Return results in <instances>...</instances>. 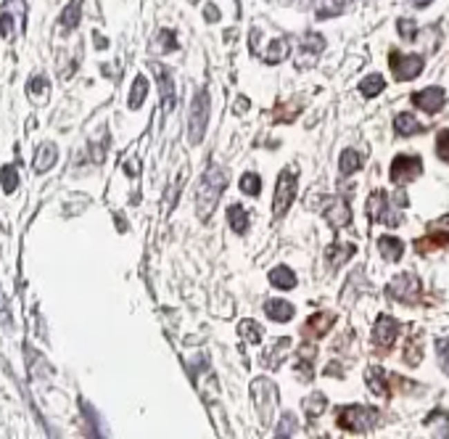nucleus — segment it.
Returning a JSON list of instances; mask_svg holds the SVG:
<instances>
[{"mask_svg": "<svg viewBox=\"0 0 449 439\" xmlns=\"http://www.w3.org/2000/svg\"><path fill=\"white\" fill-rule=\"evenodd\" d=\"M224 185H227V178H224V172L220 167H209V169L204 172V178L198 183V194H195V212H198V217H201L204 223H207L209 214L214 212L217 201L222 196Z\"/></svg>", "mask_w": 449, "mask_h": 439, "instance_id": "1", "label": "nucleus"}, {"mask_svg": "<svg viewBox=\"0 0 449 439\" xmlns=\"http://www.w3.org/2000/svg\"><path fill=\"white\" fill-rule=\"evenodd\" d=\"M211 111V101L209 93L204 88H198L191 98V111H188V143L191 146H198L204 136H207V127H209V114Z\"/></svg>", "mask_w": 449, "mask_h": 439, "instance_id": "2", "label": "nucleus"}, {"mask_svg": "<svg viewBox=\"0 0 449 439\" xmlns=\"http://www.w3.org/2000/svg\"><path fill=\"white\" fill-rule=\"evenodd\" d=\"M296 191H299V175L294 167H285L278 175V183H275V201H272L275 217H285V212L291 209V204L296 198Z\"/></svg>", "mask_w": 449, "mask_h": 439, "instance_id": "3", "label": "nucleus"}, {"mask_svg": "<svg viewBox=\"0 0 449 439\" xmlns=\"http://www.w3.org/2000/svg\"><path fill=\"white\" fill-rule=\"evenodd\" d=\"M251 400L259 413V421L267 426L272 421V413L278 410V386L269 379H254L251 381Z\"/></svg>", "mask_w": 449, "mask_h": 439, "instance_id": "4", "label": "nucleus"}, {"mask_svg": "<svg viewBox=\"0 0 449 439\" xmlns=\"http://www.w3.org/2000/svg\"><path fill=\"white\" fill-rule=\"evenodd\" d=\"M378 418H381V413L370 405H349L338 413V426L359 434V431H370L378 424Z\"/></svg>", "mask_w": 449, "mask_h": 439, "instance_id": "5", "label": "nucleus"}, {"mask_svg": "<svg viewBox=\"0 0 449 439\" xmlns=\"http://www.w3.org/2000/svg\"><path fill=\"white\" fill-rule=\"evenodd\" d=\"M323 50H325V37L320 32H307L301 37L299 48H296V69H304V72L314 69V64L320 61Z\"/></svg>", "mask_w": 449, "mask_h": 439, "instance_id": "6", "label": "nucleus"}, {"mask_svg": "<svg viewBox=\"0 0 449 439\" xmlns=\"http://www.w3.org/2000/svg\"><path fill=\"white\" fill-rule=\"evenodd\" d=\"M389 175L397 185H404V183L415 180L418 175H423V159L415 156V153H399V156L391 162Z\"/></svg>", "mask_w": 449, "mask_h": 439, "instance_id": "7", "label": "nucleus"}, {"mask_svg": "<svg viewBox=\"0 0 449 439\" xmlns=\"http://www.w3.org/2000/svg\"><path fill=\"white\" fill-rule=\"evenodd\" d=\"M391 69H394V77L399 80V82H410V80H415V77L423 72V66H426V59L418 56V53H391Z\"/></svg>", "mask_w": 449, "mask_h": 439, "instance_id": "8", "label": "nucleus"}, {"mask_svg": "<svg viewBox=\"0 0 449 439\" xmlns=\"http://www.w3.org/2000/svg\"><path fill=\"white\" fill-rule=\"evenodd\" d=\"M151 69H153V77H156V82H159L162 109H164V114H172V111H175V106H178V93H175V77H172V72L166 69L164 64H151Z\"/></svg>", "mask_w": 449, "mask_h": 439, "instance_id": "9", "label": "nucleus"}, {"mask_svg": "<svg viewBox=\"0 0 449 439\" xmlns=\"http://www.w3.org/2000/svg\"><path fill=\"white\" fill-rule=\"evenodd\" d=\"M420 281L415 278L412 273H404V275H397L394 281L389 283L386 288V294H389L391 299H397V302H415L420 297Z\"/></svg>", "mask_w": 449, "mask_h": 439, "instance_id": "10", "label": "nucleus"}, {"mask_svg": "<svg viewBox=\"0 0 449 439\" xmlns=\"http://www.w3.org/2000/svg\"><path fill=\"white\" fill-rule=\"evenodd\" d=\"M412 104L420 109V111H428V114H439L441 106L447 104V93L441 88H426V91H418L412 95Z\"/></svg>", "mask_w": 449, "mask_h": 439, "instance_id": "11", "label": "nucleus"}, {"mask_svg": "<svg viewBox=\"0 0 449 439\" xmlns=\"http://www.w3.org/2000/svg\"><path fill=\"white\" fill-rule=\"evenodd\" d=\"M399 331H402V326L391 318V315H381V318L375 320L373 342L378 344V347H391V344H394V339L399 336Z\"/></svg>", "mask_w": 449, "mask_h": 439, "instance_id": "12", "label": "nucleus"}, {"mask_svg": "<svg viewBox=\"0 0 449 439\" xmlns=\"http://www.w3.org/2000/svg\"><path fill=\"white\" fill-rule=\"evenodd\" d=\"M56 162H59V149H56V143L45 140V143L37 146V151H35L32 172H35V175H45L50 167H56Z\"/></svg>", "mask_w": 449, "mask_h": 439, "instance_id": "13", "label": "nucleus"}, {"mask_svg": "<svg viewBox=\"0 0 449 439\" xmlns=\"http://www.w3.org/2000/svg\"><path fill=\"white\" fill-rule=\"evenodd\" d=\"M325 220H328L333 227H346L352 223V209H349V204H346V198H330L328 204H325Z\"/></svg>", "mask_w": 449, "mask_h": 439, "instance_id": "14", "label": "nucleus"}, {"mask_svg": "<svg viewBox=\"0 0 449 439\" xmlns=\"http://www.w3.org/2000/svg\"><path fill=\"white\" fill-rule=\"evenodd\" d=\"M291 352V339H275L267 349H265V355H262V365L265 368H278V365L285 360V355Z\"/></svg>", "mask_w": 449, "mask_h": 439, "instance_id": "15", "label": "nucleus"}, {"mask_svg": "<svg viewBox=\"0 0 449 439\" xmlns=\"http://www.w3.org/2000/svg\"><path fill=\"white\" fill-rule=\"evenodd\" d=\"M294 304L285 302V299H267L265 302V315L269 320H275V323H288V320L294 318Z\"/></svg>", "mask_w": 449, "mask_h": 439, "instance_id": "16", "label": "nucleus"}, {"mask_svg": "<svg viewBox=\"0 0 449 439\" xmlns=\"http://www.w3.org/2000/svg\"><path fill=\"white\" fill-rule=\"evenodd\" d=\"M378 252H381V257L386 262H397L404 254V241L397 239V236H381L378 239Z\"/></svg>", "mask_w": 449, "mask_h": 439, "instance_id": "17", "label": "nucleus"}, {"mask_svg": "<svg viewBox=\"0 0 449 439\" xmlns=\"http://www.w3.org/2000/svg\"><path fill=\"white\" fill-rule=\"evenodd\" d=\"M79 19H82V0H69V6L61 11L59 24L64 27V32H75Z\"/></svg>", "mask_w": 449, "mask_h": 439, "instance_id": "18", "label": "nucleus"}, {"mask_svg": "<svg viewBox=\"0 0 449 439\" xmlns=\"http://www.w3.org/2000/svg\"><path fill=\"white\" fill-rule=\"evenodd\" d=\"M362 165H365V156H362L359 151H354V149H346V151L341 153V159H338V169H341L344 178L354 175Z\"/></svg>", "mask_w": 449, "mask_h": 439, "instance_id": "19", "label": "nucleus"}, {"mask_svg": "<svg viewBox=\"0 0 449 439\" xmlns=\"http://www.w3.org/2000/svg\"><path fill=\"white\" fill-rule=\"evenodd\" d=\"M146 95H149V80L143 75H137L133 82V91H130V98H127V106L133 109V111H137V109L143 106Z\"/></svg>", "mask_w": 449, "mask_h": 439, "instance_id": "20", "label": "nucleus"}, {"mask_svg": "<svg viewBox=\"0 0 449 439\" xmlns=\"http://www.w3.org/2000/svg\"><path fill=\"white\" fill-rule=\"evenodd\" d=\"M365 381H367V386H370V392L373 394L389 392V386H386V373H383L381 365H370V368L365 371Z\"/></svg>", "mask_w": 449, "mask_h": 439, "instance_id": "21", "label": "nucleus"}, {"mask_svg": "<svg viewBox=\"0 0 449 439\" xmlns=\"http://www.w3.org/2000/svg\"><path fill=\"white\" fill-rule=\"evenodd\" d=\"M227 223H230V227H233L238 236H243V233L249 230V214H246V209H243L240 204H230V207H227Z\"/></svg>", "mask_w": 449, "mask_h": 439, "instance_id": "22", "label": "nucleus"}, {"mask_svg": "<svg viewBox=\"0 0 449 439\" xmlns=\"http://www.w3.org/2000/svg\"><path fill=\"white\" fill-rule=\"evenodd\" d=\"M269 283L278 288H294L296 286V275L291 268H285V265H278V268H272L269 270Z\"/></svg>", "mask_w": 449, "mask_h": 439, "instance_id": "23", "label": "nucleus"}, {"mask_svg": "<svg viewBox=\"0 0 449 439\" xmlns=\"http://www.w3.org/2000/svg\"><path fill=\"white\" fill-rule=\"evenodd\" d=\"M394 130H397L399 136H418V133H423L420 122L415 120L410 111H404V114H397V120H394Z\"/></svg>", "mask_w": 449, "mask_h": 439, "instance_id": "24", "label": "nucleus"}, {"mask_svg": "<svg viewBox=\"0 0 449 439\" xmlns=\"http://www.w3.org/2000/svg\"><path fill=\"white\" fill-rule=\"evenodd\" d=\"M285 56H288V43H285V37H278V40H272L267 50L262 53V61H265V64H280V61H285Z\"/></svg>", "mask_w": 449, "mask_h": 439, "instance_id": "25", "label": "nucleus"}, {"mask_svg": "<svg viewBox=\"0 0 449 439\" xmlns=\"http://www.w3.org/2000/svg\"><path fill=\"white\" fill-rule=\"evenodd\" d=\"M304 413L309 415V418H317V415H323L325 413V408H328V397L325 394H320V392H312L304 402Z\"/></svg>", "mask_w": 449, "mask_h": 439, "instance_id": "26", "label": "nucleus"}, {"mask_svg": "<svg viewBox=\"0 0 449 439\" xmlns=\"http://www.w3.org/2000/svg\"><path fill=\"white\" fill-rule=\"evenodd\" d=\"M357 252V246L354 243H333L328 249V259H330V265L333 268H338V265H344L346 259L352 257Z\"/></svg>", "mask_w": 449, "mask_h": 439, "instance_id": "27", "label": "nucleus"}, {"mask_svg": "<svg viewBox=\"0 0 449 439\" xmlns=\"http://www.w3.org/2000/svg\"><path fill=\"white\" fill-rule=\"evenodd\" d=\"M238 331H240V336L246 339V344H262V339H265V328L262 326H256L254 320H240V326H238Z\"/></svg>", "mask_w": 449, "mask_h": 439, "instance_id": "28", "label": "nucleus"}, {"mask_svg": "<svg viewBox=\"0 0 449 439\" xmlns=\"http://www.w3.org/2000/svg\"><path fill=\"white\" fill-rule=\"evenodd\" d=\"M383 91H386V80L381 75H370L359 82V93H362L365 98H375L378 93H383Z\"/></svg>", "mask_w": 449, "mask_h": 439, "instance_id": "29", "label": "nucleus"}, {"mask_svg": "<svg viewBox=\"0 0 449 439\" xmlns=\"http://www.w3.org/2000/svg\"><path fill=\"white\" fill-rule=\"evenodd\" d=\"M0 185H3V194H14L19 188V169H16V165L0 167Z\"/></svg>", "mask_w": 449, "mask_h": 439, "instance_id": "30", "label": "nucleus"}, {"mask_svg": "<svg viewBox=\"0 0 449 439\" xmlns=\"http://www.w3.org/2000/svg\"><path fill=\"white\" fill-rule=\"evenodd\" d=\"M240 191L246 194V196H259V191H262V178L259 175H254V172H246L243 178H240Z\"/></svg>", "mask_w": 449, "mask_h": 439, "instance_id": "31", "label": "nucleus"}, {"mask_svg": "<svg viewBox=\"0 0 449 439\" xmlns=\"http://www.w3.org/2000/svg\"><path fill=\"white\" fill-rule=\"evenodd\" d=\"M330 323H333V315L330 312H323V315H314L309 318L307 323V333H314V336H323V333L330 328Z\"/></svg>", "mask_w": 449, "mask_h": 439, "instance_id": "32", "label": "nucleus"}, {"mask_svg": "<svg viewBox=\"0 0 449 439\" xmlns=\"http://www.w3.org/2000/svg\"><path fill=\"white\" fill-rule=\"evenodd\" d=\"M153 50H159V53H169V50H178V40H175V35L169 30H162L156 35V40H153Z\"/></svg>", "mask_w": 449, "mask_h": 439, "instance_id": "33", "label": "nucleus"}, {"mask_svg": "<svg viewBox=\"0 0 449 439\" xmlns=\"http://www.w3.org/2000/svg\"><path fill=\"white\" fill-rule=\"evenodd\" d=\"M48 88H50V82H48V77L45 75H35V77H30V82H27V93H30V98H35V95H45Z\"/></svg>", "mask_w": 449, "mask_h": 439, "instance_id": "34", "label": "nucleus"}, {"mask_svg": "<svg viewBox=\"0 0 449 439\" xmlns=\"http://www.w3.org/2000/svg\"><path fill=\"white\" fill-rule=\"evenodd\" d=\"M436 153H439L441 162L449 165V130H441L439 138H436Z\"/></svg>", "mask_w": 449, "mask_h": 439, "instance_id": "35", "label": "nucleus"}, {"mask_svg": "<svg viewBox=\"0 0 449 439\" xmlns=\"http://www.w3.org/2000/svg\"><path fill=\"white\" fill-rule=\"evenodd\" d=\"M14 16H11V11L8 8H3V14H0V35L8 40V37H14Z\"/></svg>", "mask_w": 449, "mask_h": 439, "instance_id": "36", "label": "nucleus"}, {"mask_svg": "<svg viewBox=\"0 0 449 439\" xmlns=\"http://www.w3.org/2000/svg\"><path fill=\"white\" fill-rule=\"evenodd\" d=\"M397 24H399V35H402L407 43H412V40L418 37V27H415V21H410V19H399Z\"/></svg>", "mask_w": 449, "mask_h": 439, "instance_id": "37", "label": "nucleus"}, {"mask_svg": "<svg viewBox=\"0 0 449 439\" xmlns=\"http://www.w3.org/2000/svg\"><path fill=\"white\" fill-rule=\"evenodd\" d=\"M0 323H3V328H11V326H14V315H11L8 302H6L3 294H0Z\"/></svg>", "mask_w": 449, "mask_h": 439, "instance_id": "38", "label": "nucleus"}, {"mask_svg": "<svg viewBox=\"0 0 449 439\" xmlns=\"http://www.w3.org/2000/svg\"><path fill=\"white\" fill-rule=\"evenodd\" d=\"M296 373H301V379L304 381H309L312 379V363H307V360H299V363H296Z\"/></svg>", "mask_w": 449, "mask_h": 439, "instance_id": "39", "label": "nucleus"}, {"mask_svg": "<svg viewBox=\"0 0 449 439\" xmlns=\"http://www.w3.org/2000/svg\"><path fill=\"white\" fill-rule=\"evenodd\" d=\"M291 426H294V415H285L283 424L278 426V429H280L278 434H280V437H288V434H294V429H291Z\"/></svg>", "mask_w": 449, "mask_h": 439, "instance_id": "40", "label": "nucleus"}, {"mask_svg": "<svg viewBox=\"0 0 449 439\" xmlns=\"http://www.w3.org/2000/svg\"><path fill=\"white\" fill-rule=\"evenodd\" d=\"M439 357H441V363H444V368L449 371V342H439Z\"/></svg>", "mask_w": 449, "mask_h": 439, "instance_id": "41", "label": "nucleus"}, {"mask_svg": "<svg viewBox=\"0 0 449 439\" xmlns=\"http://www.w3.org/2000/svg\"><path fill=\"white\" fill-rule=\"evenodd\" d=\"M124 169H127V175H130V178H137V162H124Z\"/></svg>", "mask_w": 449, "mask_h": 439, "instance_id": "42", "label": "nucleus"}, {"mask_svg": "<svg viewBox=\"0 0 449 439\" xmlns=\"http://www.w3.org/2000/svg\"><path fill=\"white\" fill-rule=\"evenodd\" d=\"M431 3H434V0H410L412 8H426V6H431Z\"/></svg>", "mask_w": 449, "mask_h": 439, "instance_id": "43", "label": "nucleus"}, {"mask_svg": "<svg viewBox=\"0 0 449 439\" xmlns=\"http://www.w3.org/2000/svg\"><path fill=\"white\" fill-rule=\"evenodd\" d=\"M93 40H95V46H101V50H104V48L108 46V40H106V37H101V35H98V32H95V35H93Z\"/></svg>", "mask_w": 449, "mask_h": 439, "instance_id": "44", "label": "nucleus"}, {"mask_svg": "<svg viewBox=\"0 0 449 439\" xmlns=\"http://www.w3.org/2000/svg\"><path fill=\"white\" fill-rule=\"evenodd\" d=\"M220 19V11L217 8H207V21H217Z\"/></svg>", "mask_w": 449, "mask_h": 439, "instance_id": "45", "label": "nucleus"}]
</instances>
